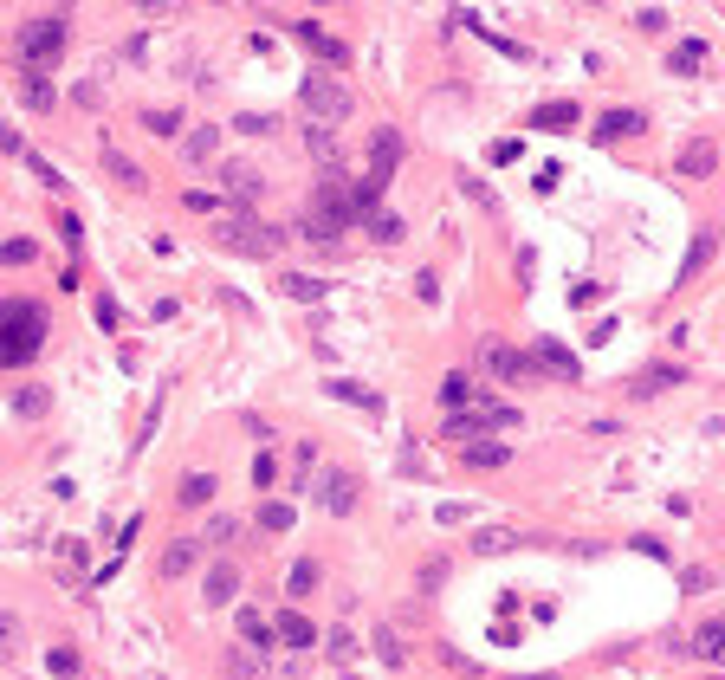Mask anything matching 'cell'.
Returning <instances> with one entry per match:
<instances>
[{
  "instance_id": "cell-40",
  "label": "cell",
  "mask_w": 725,
  "mask_h": 680,
  "mask_svg": "<svg viewBox=\"0 0 725 680\" xmlns=\"http://www.w3.org/2000/svg\"><path fill=\"white\" fill-rule=\"evenodd\" d=\"M227 680H259V668H253L246 648H227Z\"/></svg>"
},
{
  "instance_id": "cell-36",
  "label": "cell",
  "mask_w": 725,
  "mask_h": 680,
  "mask_svg": "<svg viewBox=\"0 0 725 680\" xmlns=\"http://www.w3.org/2000/svg\"><path fill=\"white\" fill-rule=\"evenodd\" d=\"M279 292H285V298H324V285H318V279H305V272H285Z\"/></svg>"
},
{
  "instance_id": "cell-1",
  "label": "cell",
  "mask_w": 725,
  "mask_h": 680,
  "mask_svg": "<svg viewBox=\"0 0 725 680\" xmlns=\"http://www.w3.org/2000/svg\"><path fill=\"white\" fill-rule=\"evenodd\" d=\"M46 350V305L39 298H0V370H26Z\"/></svg>"
},
{
  "instance_id": "cell-46",
  "label": "cell",
  "mask_w": 725,
  "mask_h": 680,
  "mask_svg": "<svg viewBox=\"0 0 725 680\" xmlns=\"http://www.w3.org/2000/svg\"><path fill=\"white\" fill-rule=\"evenodd\" d=\"M272 480H279V460H272V454H253V486H272Z\"/></svg>"
},
{
  "instance_id": "cell-51",
  "label": "cell",
  "mask_w": 725,
  "mask_h": 680,
  "mask_svg": "<svg viewBox=\"0 0 725 680\" xmlns=\"http://www.w3.org/2000/svg\"><path fill=\"white\" fill-rule=\"evenodd\" d=\"M13 642H20V622H13V616H0V648H13Z\"/></svg>"
},
{
  "instance_id": "cell-48",
  "label": "cell",
  "mask_w": 725,
  "mask_h": 680,
  "mask_svg": "<svg viewBox=\"0 0 725 680\" xmlns=\"http://www.w3.org/2000/svg\"><path fill=\"white\" fill-rule=\"evenodd\" d=\"M680 583H687V590L700 596V590H713V570H700V564H693V570H687V577H680Z\"/></svg>"
},
{
  "instance_id": "cell-24",
  "label": "cell",
  "mask_w": 725,
  "mask_h": 680,
  "mask_svg": "<svg viewBox=\"0 0 725 680\" xmlns=\"http://www.w3.org/2000/svg\"><path fill=\"white\" fill-rule=\"evenodd\" d=\"M272 635H279L285 648H311V642H318V629H311V616H298V609H285V616L272 622Z\"/></svg>"
},
{
  "instance_id": "cell-41",
  "label": "cell",
  "mask_w": 725,
  "mask_h": 680,
  "mask_svg": "<svg viewBox=\"0 0 725 680\" xmlns=\"http://www.w3.org/2000/svg\"><path fill=\"white\" fill-rule=\"evenodd\" d=\"M182 208H188V214H221V195H208V188H188Z\"/></svg>"
},
{
  "instance_id": "cell-31",
  "label": "cell",
  "mask_w": 725,
  "mask_h": 680,
  "mask_svg": "<svg viewBox=\"0 0 725 680\" xmlns=\"http://www.w3.org/2000/svg\"><path fill=\"white\" fill-rule=\"evenodd\" d=\"M305 149L324 162V169H337V136L324 130V124H305Z\"/></svg>"
},
{
  "instance_id": "cell-49",
  "label": "cell",
  "mask_w": 725,
  "mask_h": 680,
  "mask_svg": "<svg viewBox=\"0 0 725 680\" xmlns=\"http://www.w3.org/2000/svg\"><path fill=\"white\" fill-rule=\"evenodd\" d=\"M635 20H641V33H661V26H667V13H661V7H641Z\"/></svg>"
},
{
  "instance_id": "cell-12",
  "label": "cell",
  "mask_w": 725,
  "mask_h": 680,
  "mask_svg": "<svg viewBox=\"0 0 725 680\" xmlns=\"http://www.w3.org/2000/svg\"><path fill=\"white\" fill-rule=\"evenodd\" d=\"M518 544H525V532H518V525H480V532L467 538V551H473V557H505V551H518Z\"/></svg>"
},
{
  "instance_id": "cell-43",
  "label": "cell",
  "mask_w": 725,
  "mask_h": 680,
  "mask_svg": "<svg viewBox=\"0 0 725 680\" xmlns=\"http://www.w3.org/2000/svg\"><path fill=\"white\" fill-rule=\"evenodd\" d=\"M234 130L240 136H272V117L266 111H246V117H234Z\"/></svg>"
},
{
  "instance_id": "cell-23",
  "label": "cell",
  "mask_w": 725,
  "mask_h": 680,
  "mask_svg": "<svg viewBox=\"0 0 725 680\" xmlns=\"http://www.w3.org/2000/svg\"><path fill=\"white\" fill-rule=\"evenodd\" d=\"M693 655L700 661H725V616H713V622H700V629H693Z\"/></svg>"
},
{
  "instance_id": "cell-32",
  "label": "cell",
  "mask_w": 725,
  "mask_h": 680,
  "mask_svg": "<svg viewBox=\"0 0 725 680\" xmlns=\"http://www.w3.org/2000/svg\"><path fill=\"white\" fill-rule=\"evenodd\" d=\"M318 577H324V570L311 564V557H298V564L285 570V590H292V596H311V590H318Z\"/></svg>"
},
{
  "instance_id": "cell-42",
  "label": "cell",
  "mask_w": 725,
  "mask_h": 680,
  "mask_svg": "<svg viewBox=\"0 0 725 680\" xmlns=\"http://www.w3.org/2000/svg\"><path fill=\"white\" fill-rule=\"evenodd\" d=\"M298 240L318 247V253H337V234H324V227H311V221H298Z\"/></svg>"
},
{
  "instance_id": "cell-11",
  "label": "cell",
  "mask_w": 725,
  "mask_h": 680,
  "mask_svg": "<svg viewBox=\"0 0 725 680\" xmlns=\"http://www.w3.org/2000/svg\"><path fill=\"white\" fill-rule=\"evenodd\" d=\"M98 162H104V175H111V182H117V188H130V195H143V188H149V175H143V169H136V162H130V156H123V149H117V143H98Z\"/></svg>"
},
{
  "instance_id": "cell-25",
  "label": "cell",
  "mask_w": 725,
  "mask_h": 680,
  "mask_svg": "<svg viewBox=\"0 0 725 680\" xmlns=\"http://www.w3.org/2000/svg\"><path fill=\"white\" fill-rule=\"evenodd\" d=\"M713 247H719V234H713V227H700V234H693V247H687V260H680V272H674V285H687L693 272L713 260Z\"/></svg>"
},
{
  "instance_id": "cell-6",
  "label": "cell",
  "mask_w": 725,
  "mask_h": 680,
  "mask_svg": "<svg viewBox=\"0 0 725 680\" xmlns=\"http://www.w3.org/2000/svg\"><path fill=\"white\" fill-rule=\"evenodd\" d=\"M259 195H266V175L253 169V162H221V201L234 214H253Z\"/></svg>"
},
{
  "instance_id": "cell-9",
  "label": "cell",
  "mask_w": 725,
  "mask_h": 680,
  "mask_svg": "<svg viewBox=\"0 0 725 680\" xmlns=\"http://www.w3.org/2000/svg\"><path fill=\"white\" fill-rule=\"evenodd\" d=\"M201 596H208V609H234V596H240V564H234V557H214V564H208Z\"/></svg>"
},
{
  "instance_id": "cell-19",
  "label": "cell",
  "mask_w": 725,
  "mask_h": 680,
  "mask_svg": "<svg viewBox=\"0 0 725 680\" xmlns=\"http://www.w3.org/2000/svg\"><path fill=\"white\" fill-rule=\"evenodd\" d=\"M460 460H467L473 473H499L505 460H512V447H505V441H492V434H486V441H467V454H460Z\"/></svg>"
},
{
  "instance_id": "cell-26",
  "label": "cell",
  "mask_w": 725,
  "mask_h": 680,
  "mask_svg": "<svg viewBox=\"0 0 725 680\" xmlns=\"http://www.w3.org/2000/svg\"><path fill=\"white\" fill-rule=\"evenodd\" d=\"M674 169H680V175H713V169H719V143H687Z\"/></svg>"
},
{
  "instance_id": "cell-27",
  "label": "cell",
  "mask_w": 725,
  "mask_h": 680,
  "mask_svg": "<svg viewBox=\"0 0 725 680\" xmlns=\"http://www.w3.org/2000/svg\"><path fill=\"white\" fill-rule=\"evenodd\" d=\"M615 136H641V111H609V117H596V143H615Z\"/></svg>"
},
{
  "instance_id": "cell-20",
  "label": "cell",
  "mask_w": 725,
  "mask_h": 680,
  "mask_svg": "<svg viewBox=\"0 0 725 680\" xmlns=\"http://www.w3.org/2000/svg\"><path fill=\"white\" fill-rule=\"evenodd\" d=\"M441 402H447V415H454V408H473L480 402V383H473L467 370H447L441 376Z\"/></svg>"
},
{
  "instance_id": "cell-35",
  "label": "cell",
  "mask_w": 725,
  "mask_h": 680,
  "mask_svg": "<svg viewBox=\"0 0 725 680\" xmlns=\"http://www.w3.org/2000/svg\"><path fill=\"white\" fill-rule=\"evenodd\" d=\"M33 253H39V240H26V234H13L7 247H0V260L7 266H33Z\"/></svg>"
},
{
  "instance_id": "cell-14",
  "label": "cell",
  "mask_w": 725,
  "mask_h": 680,
  "mask_svg": "<svg viewBox=\"0 0 725 680\" xmlns=\"http://www.w3.org/2000/svg\"><path fill=\"white\" fill-rule=\"evenodd\" d=\"M214 493H221V486H214V473H182V486H175V506L182 512H208L214 506Z\"/></svg>"
},
{
  "instance_id": "cell-52",
  "label": "cell",
  "mask_w": 725,
  "mask_h": 680,
  "mask_svg": "<svg viewBox=\"0 0 725 680\" xmlns=\"http://www.w3.org/2000/svg\"><path fill=\"white\" fill-rule=\"evenodd\" d=\"M531 680H557V674H531Z\"/></svg>"
},
{
  "instance_id": "cell-5",
  "label": "cell",
  "mask_w": 725,
  "mask_h": 680,
  "mask_svg": "<svg viewBox=\"0 0 725 680\" xmlns=\"http://www.w3.org/2000/svg\"><path fill=\"white\" fill-rule=\"evenodd\" d=\"M305 221L344 240V227L357 221V201H350V188H344V182H318V188H311V214H305Z\"/></svg>"
},
{
  "instance_id": "cell-15",
  "label": "cell",
  "mask_w": 725,
  "mask_h": 680,
  "mask_svg": "<svg viewBox=\"0 0 725 680\" xmlns=\"http://www.w3.org/2000/svg\"><path fill=\"white\" fill-rule=\"evenodd\" d=\"M531 363H538V370H551V376H570V383L583 376V363L570 357V350L557 344V337H538V344H531Z\"/></svg>"
},
{
  "instance_id": "cell-47",
  "label": "cell",
  "mask_w": 725,
  "mask_h": 680,
  "mask_svg": "<svg viewBox=\"0 0 725 680\" xmlns=\"http://www.w3.org/2000/svg\"><path fill=\"white\" fill-rule=\"evenodd\" d=\"M208 538H214V544H234L240 525H234V519H208Z\"/></svg>"
},
{
  "instance_id": "cell-34",
  "label": "cell",
  "mask_w": 725,
  "mask_h": 680,
  "mask_svg": "<svg viewBox=\"0 0 725 680\" xmlns=\"http://www.w3.org/2000/svg\"><path fill=\"white\" fill-rule=\"evenodd\" d=\"M292 519L298 512L285 506V499H266V506H259V532H292Z\"/></svg>"
},
{
  "instance_id": "cell-4",
  "label": "cell",
  "mask_w": 725,
  "mask_h": 680,
  "mask_svg": "<svg viewBox=\"0 0 725 680\" xmlns=\"http://www.w3.org/2000/svg\"><path fill=\"white\" fill-rule=\"evenodd\" d=\"M65 39H72L65 13H39V20H26L20 26V59H26V72H46L52 78V65L65 59Z\"/></svg>"
},
{
  "instance_id": "cell-33",
  "label": "cell",
  "mask_w": 725,
  "mask_h": 680,
  "mask_svg": "<svg viewBox=\"0 0 725 680\" xmlns=\"http://www.w3.org/2000/svg\"><path fill=\"white\" fill-rule=\"evenodd\" d=\"M324 655H331L337 668H350V661H357L363 648H357V635H350V629H331V635H324Z\"/></svg>"
},
{
  "instance_id": "cell-13",
  "label": "cell",
  "mask_w": 725,
  "mask_h": 680,
  "mask_svg": "<svg viewBox=\"0 0 725 680\" xmlns=\"http://www.w3.org/2000/svg\"><path fill=\"white\" fill-rule=\"evenodd\" d=\"M175 149H182V162H188V169H201V162H214V149H221V130H214V124H188Z\"/></svg>"
},
{
  "instance_id": "cell-22",
  "label": "cell",
  "mask_w": 725,
  "mask_h": 680,
  "mask_svg": "<svg viewBox=\"0 0 725 680\" xmlns=\"http://www.w3.org/2000/svg\"><path fill=\"white\" fill-rule=\"evenodd\" d=\"M195 564H201V538H175L169 551H162V577H188Z\"/></svg>"
},
{
  "instance_id": "cell-3",
  "label": "cell",
  "mask_w": 725,
  "mask_h": 680,
  "mask_svg": "<svg viewBox=\"0 0 725 680\" xmlns=\"http://www.w3.org/2000/svg\"><path fill=\"white\" fill-rule=\"evenodd\" d=\"M298 104H305V124H344L350 111H357V98H350V85L337 72H305V85H298Z\"/></svg>"
},
{
  "instance_id": "cell-2",
  "label": "cell",
  "mask_w": 725,
  "mask_h": 680,
  "mask_svg": "<svg viewBox=\"0 0 725 680\" xmlns=\"http://www.w3.org/2000/svg\"><path fill=\"white\" fill-rule=\"evenodd\" d=\"M214 240L227 253H240V260H272L285 247V227L259 221V214H227V221H214Z\"/></svg>"
},
{
  "instance_id": "cell-38",
  "label": "cell",
  "mask_w": 725,
  "mask_h": 680,
  "mask_svg": "<svg viewBox=\"0 0 725 680\" xmlns=\"http://www.w3.org/2000/svg\"><path fill=\"white\" fill-rule=\"evenodd\" d=\"M46 668L59 674V680H78V648H52V655H46Z\"/></svg>"
},
{
  "instance_id": "cell-50",
  "label": "cell",
  "mask_w": 725,
  "mask_h": 680,
  "mask_svg": "<svg viewBox=\"0 0 725 680\" xmlns=\"http://www.w3.org/2000/svg\"><path fill=\"white\" fill-rule=\"evenodd\" d=\"M518 149H525V143H518V136H505V143H492V162H518Z\"/></svg>"
},
{
  "instance_id": "cell-45",
  "label": "cell",
  "mask_w": 725,
  "mask_h": 680,
  "mask_svg": "<svg viewBox=\"0 0 725 680\" xmlns=\"http://www.w3.org/2000/svg\"><path fill=\"white\" fill-rule=\"evenodd\" d=\"M46 402H52V396H46V389H20V402H13V408H20V415H26V421H33V415H46Z\"/></svg>"
},
{
  "instance_id": "cell-28",
  "label": "cell",
  "mask_w": 725,
  "mask_h": 680,
  "mask_svg": "<svg viewBox=\"0 0 725 680\" xmlns=\"http://www.w3.org/2000/svg\"><path fill=\"white\" fill-rule=\"evenodd\" d=\"M369 642H376V655H382V668H402L408 661V648H402V635L389 629V622H376V629H369Z\"/></svg>"
},
{
  "instance_id": "cell-39",
  "label": "cell",
  "mask_w": 725,
  "mask_h": 680,
  "mask_svg": "<svg viewBox=\"0 0 725 680\" xmlns=\"http://www.w3.org/2000/svg\"><path fill=\"white\" fill-rule=\"evenodd\" d=\"M369 234H376L382 247H395V240H402V221H395V214H369Z\"/></svg>"
},
{
  "instance_id": "cell-29",
  "label": "cell",
  "mask_w": 725,
  "mask_h": 680,
  "mask_svg": "<svg viewBox=\"0 0 725 680\" xmlns=\"http://www.w3.org/2000/svg\"><path fill=\"white\" fill-rule=\"evenodd\" d=\"M531 130H577V104H538Z\"/></svg>"
},
{
  "instance_id": "cell-7",
  "label": "cell",
  "mask_w": 725,
  "mask_h": 680,
  "mask_svg": "<svg viewBox=\"0 0 725 680\" xmlns=\"http://www.w3.org/2000/svg\"><path fill=\"white\" fill-rule=\"evenodd\" d=\"M357 499H363V480H357V473L324 467V480H318V506L331 512V519H350V512H357Z\"/></svg>"
},
{
  "instance_id": "cell-44",
  "label": "cell",
  "mask_w": 725,
  "mask_h": 680,
  "mask_svg": "<svg viewBox=\"0 0 725 680\" xmlns=\"http://www.w3.org/2000/svg\"><path fill=\"white\" fill-rule=\"evenodd\" d=\"M700 59H706V39H687V46L674 52V72H693V65H700Z\"/></svg>"
},
{
  "instance_id": "cell-21",
  "label": "cell",
  "mask_w": 725,
  "mask_h": 680,
  "mask_svg": "<svg viewBox=\"0 0 725 680\" xmlns=\"http://www.w3.org/2000/svg\"><path fill=\"white\" fill-rule=\"evenodd\" d=\"M20 104H26V111H39V117H46L52 104H59V91H52V78H46V72H26V78H20Z\"/></svg>"
},
{
  "instance_id": "cell-16",
  "label": "cell",
  "mask_w": 725,
  "mask_h": 680,
  "mask_svg": "<svg viewBox=\"0 0 725 680\" xmlns=\"http://www.w3.org/2000/svg\"><path fill=\"white\" fill-rule=\"evenodd\" d=\"M234 629H240V648H259V655L279 648V635H272V622L259 616V609H234Z\"/></svg>"
},
{
  "instance_id": "cell-18",
  "label": "cell",
  "mask_w": 725,
  "mask_h": 680,
  "mask_svg": "<svg viewBox=\"0 0 725 680\" xmlns=\"http://www.w3.org/2000/svg\"><path fill=\"white\" fill-rule=\"evenodd\" d=\"M298 39H305V46L318 52L324 65H344V59H350V46H344V39L331 33V26H311V20H305V26H298Z\"/></svg>"
},
{
  "instance_id": "cell-8",
  "label": "cell",
  "mask_w": 725,
  "mask_h": 680,
  "mask_svg": "<svg viewBox=\"0 0 725 680\" xmlns=\"http://www.w3.org/2000/svg\"><path fill=\"white\" fill-rule=\"evenodd\" d=\"M480 370L499 376V383H518V376H531L538 363H531V350H512V344H499V337H486L480 344Z\"/></svg>"
},
{
  "instance_id": "cell-10",
  "label": "cell",
  "mask_w": 725,
  "mask_h": 680,
  "mask_svg": "<svg viewBox=\"0 0 725 680\" xmlns=\"http://www.w3.org/2000/svg\"><path fill=\"white\" fill-rule=\"evenodd\" d=\"M395 169H402V136H395V130H376V136H369V182L382 188Z\"/></svg>"
},
{
  "instance_id": "cell-17",
  "label": "cell",
  "mask_w": 725,
  "mask_h": 680,
  "mask_svg": "<svg viewBox=\"0 0 725 680\" xmlns=\"http://www.w3.org/2000/svg\"><path fill=\"white\" fill-rule=\"evenodd\" d=\"M680 376H687L680 363H654V370H641L635 383H628V396H635V402H648V396H661V389H674Z\"/></svg>"
},
{
  "instance_id": "cell-37",
  "label": "cell",
  "mask_w": 725,
  "mask_h": 680,
  "mask_svg": "<svg viewBox=\"0 0 725 680\" xmlns=\"http://www.w3.org/2000/svg\"><path fill=\"white\" fill-rule=\"evenodd\" d=\"M143 130H156V136H182V117H175V111H156V104H149V111H143Z\"/></svg>"
},
{
  "instance_id": "cell-30",
  "label": "cell",
  "mask_w": 725,
  "mask_h": 680,
  "mask_svg": "<svg viewBox=\"0 0 725 680\" xmlns=\"http://www.w3.org/2000/svg\"><path fill=\"white\" fill-rule=\"evenodd\" d=\"M324 389H331L337 402H357V408H369V415H382V396H369L363 383H344V376H331V383H324Z\"/></svg>"
}]
</instances>
